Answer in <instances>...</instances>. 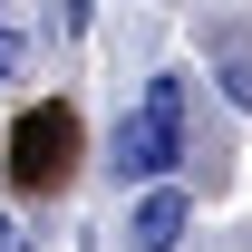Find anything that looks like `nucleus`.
<instances>
[{
	"label": "nucleus",
	"mask_w": 252,
	"mask_h": 252,
	"mask_svg": "<svg viewBox=\"0 0 252 252\" xmlns=\"http://www.w3.org/2000/svg\"><path fill=\"white\" fill-rule=\"evenodd\" d=\"M185 223H194V204H185L175 185H156L146 204H136V252H175V243H185Z\"/></svg>",
	"instance_id": "obj_3"
},
{
	"label": "nucleus",
	"mask_w": 252,
	"mask_h": 252,
	"mask_svg": "<svg viewBox=\"0 0 252 252\" xmlns=\"http://www.w3.org/2000/svg\"><path fill=\"white\" fill-rule=\"evenodd\" d=\"M20 59H30V39H20V30H0V88L20 78Z\"/></svg>",
	"instance_id": "obj_5"
},
{
	"label": "nucleus",
	"mask_w": 252,
	"mask_h": 252,
	"mask_svg": "<svg viewBox=\"0 0 252 252\" xmlns=\"http://www.w3.org/2000/svg\"><path fill=\"white\" fill-rule=\"evenodd\" d=\"M204 49H214V68H223V88H233V107H252V30H243V20H214V30H204Z\"/></svg>",
	"instance_id": "obj_4"
},
{
	"label": "nucleus",
	"mask_w": 252,
	"mask_h": 252,
	"mask_svg": "<svg viewBox=\"0 0 252 252\" xmlns=\"http://www.w3.org/2000/svg\"><path fill=\"white\" fill-rule=\"evenodd\" d=\"M175 156H185V78H156V88H146V107L117 126V175H136V185H146V175H165Z\"/></svg>",
	"instance_id": "obj_1"
},
{
	"label": "nucleus",
	"mask_w": 252,
	"mask_h": 252,
	"mask_svg": "<svg viewBox=\"0 0 252 252\" xmlns=\"http://www.w3.org/2000/svg\"><path fill=\"white\" fill-rule=\"evenodd\" d=\"M68 146H78V117H68V107H39V117H20V136H10L20 185H59V175H68Z\"/></svg>",
	"instance_id": "obj_2"
},
{
	"label": "nucleus",
	"mask_w": 252,
	"mask_h": 252,
	"mask_svg": "<svg viewBox=\"0 0 252 252\" xmlns=\"http://www.w3.org/2000/svg\"><path fill=\"white\" fill-rule=\"evenodd\" d=\"M0 252H30V233H20V214H0Z\"/></svg>",
	"instance_id": "obj_6"
}]
</instances>
